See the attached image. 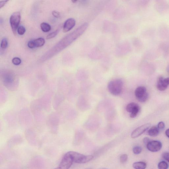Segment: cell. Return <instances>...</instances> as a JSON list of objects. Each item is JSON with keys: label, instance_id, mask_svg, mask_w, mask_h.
I'll return each instance as SVG.
<instances>
[{"label": "cell", "instance_id": "cell-1", "mask_svg": "<svg viewBox=\"0 0 169 169\" xmlns=\"http://www.w3.org/2000/svg\"><path fill=\"white\" fill-rule=\"evenodd\" d=\"M123 82L121 80L117 79L109 82L107 88L110 94L118 96L120 94L123 90Z\"/></svg>", "mask_w": 169, "mask_h": 169}, {"label": "cell", "instance_id": "cell-2", "mask_svg": "<svg viewBox=\"0 0 169 169\" xmlns=\"http://www.w3.org/2000/svg\"><path fill=\"white\" fill-rule=\"evenodd\" d=\"M72 157L73 162L78 164L87 163L92 160L94 156L92 155H84L74 151L68 152Z\"/></svg>", "mask_w": 169, "mask_h": 169}, {"label": "cell", "instance_id": "cell-3", "mask_svg": "<svg viewBox=\"0 0 169 169\" xmlns=\"http://www.w3.org/2000/svg\"><path fill=\"white\" fill-rule=\"evenodd\" d=\"M20 13L16 12L13 13L10 19V23L12 32L15 35L16 34L20 22Z\"/></svg>", "mask_w": 169, "mask_h": 169}, {"label": "cell", "instance_id": "cell-4", "mask_svg": "<svg viewBox=\"0 0 169 169\" xmlns=\"http://www.w3.org/2000/svg\"><path fill=\"white\" fill-rule=\"evenodd\" d=\"M135 94L137 99L141 103H144L148 99V94L145 87H138L135 91Z\"/></svg>", "mask_w": 169, "mask_h": 169}, {"label": "cell", "instance_id": "cell-5", "mask_svg": "<svg viewBox=\"0 0 169 169\" xmlns=\"http://www.w3.org/2000/svg\"><path fill=\"white\" fill-rule=\"evenodd\" d=\"M73 162L72 157L67 153L64 155L59 166L54 169H69Z\"/></svg>", "mask_w": 169, "mask_h": 169}, {"label": "cell", "instance_id": "cell-6", "mask_svg": "<svg viewBox=\"0 0 169 169\" xmlns=\"http://www.w3.org/2000/svg\"><path fill=\"white\" fill-rule=\"evenodd\" d=\"M151 124L147 123L143 124L135 129L131 134V137L132 139L136 138L143 134L150 127Z\"/></svg>", "mask_w": 169, "mask_h": 169}, {"label": "cell", "instance_id": "cell-7", "mask_svg": "<svg viewBox=\"0 0 169 169\" xmlns=\"http://www.w3.org/2000/svg\"><path fill=\"white\" fill-rule=\"evenodd\" d=\"M147 148L150 152H158L161 149L162 144L161 142L157 141H150L146 145Z\"/></svg>", "mask_w": 169, "mask_h": 169}, {"label": "cell", "instance_id": "cell-8", "mask_svg": "<svg viewBox=\"0 0 169 169\" xmlns=\"http://www.w3.org/2000/svg\"><path fill=\"white\" fill-rule=\"evenodd\" d=\"M169 85V78H164L163 77H160L158 80L157 87L160 91L165 90Z\"/></svg>", "mask_w": 169, "mask_h": 169}, {"label": "cell", "instance_id": "cell-9", "mask_svg": "<svg viewBox=\"0 0 169 169\" xmlns=\"http://www.w3.org/2000/svg\"><path fill=\"white\" fill-rule=\"evenodd\" d=\"M76 22L74 19L69 18L64 23L63 27V32H69L74 27Z\"/></svg>", "mask_w": 169, "mask_h": 169}, {"label": "cell", "instance_id": "cell-10", "mask_svg": "<svg viewBox=\"0 0 169 169\" xmlns=\"http://www.w3.org/2000/svg\"><path fill=\"white\" fill-rule=\"evenodd\" d=\"M148 135L151 137H157L159 134V130L158 127L153 126L148 130Z\"/></svg>", "mask_w": 169, "mask_h": 169}, {"label": "cell", "instance_id": "cell-11", "mask_svg": "<svg viewBox=\"0 0 169 169\" xmlns=\"http://www.w3.org/2000/svg\"><path fill=\"white\" fill-rule=\"evenodd\" d=\"M132 166L135 169H145L147 164L143 162H137L133 164Z\"/></svg>", "mask_w": 169, "mask_h": 169}, {"label": "cell", "instance_id": "cell-12", "mask_svg": "<svg viewBox=\"0 0 169 169\" xmlns=\"http://www.w3.org/2000/svg\"><path fill=\"white\" fill-rule=\"evenodd\" d=\"M35 47H40L43 46L45 43V40L42 38H39L33 40Z\"/></svg>", "mask_w": 169, "mask_h": 169}, {"label": "cell", "instance_id": "cell-13", "mask_svg": "<svg viewBox=\"0 0 169 169\" xmlns=\"http://www.w3.org/2000/svg\"><path fill=\"white\" fill-rule=\"evenodd\" d=\"M140 110V107L138 105V104H137L136 106H135L132 109V111H131L130 113V117L131 118H134L136 117L138 114Z\"/></svg>", "mask_w": 169, "mask_h": 169}, {"label": "cell", "instance_id": "cell-14", "mask_svg": "<svg viewBox=\"0 0 169 169\" xmlns=\"http://www.w3.org/2000/svg\"><path fill=\"white\" fill-rule=\"evenodd\" d=\"M41 30L44 32H49L51 29V27L49 24L43 22L41 24Z\"/></svg>", "mask_w": 169, "mask_h": 169}, {"label": "cell", "instance_id": "cell-15", "mask_svg": "<svg viewBox=\"0 0 169 169\" xmlns=\"http://www.w3.org/2000/svg\"><path fill=\"white\" fill-rule=\"evenodd\" d=\"M158 169H168L169 165L166 162L162 161L158 164Z\"/></svg>", "mask_w": 169, "mask_h": 169}, {"label": "cell", "instance_id": "cell-16", "mask_svg": "<svg viewBox=\"0 0 169 169\" xmlns=\"http://www.w3.org/2000/svg\"><path fill=\"white\" fill-rule=\"evenodd\" d=\"M8 42L7 39L4 38L2 40L1 44V47L3 49H5L7 47Z\"/></svg>", "mask_w": 169, "mask_h": 169}, {"label": "cell", "instance_id": "cell-17", "mask_svg": "<svg viewBox=\"0 0 169 169\" xmlns=\"http://www.w3.org/2000/svg\"><path fill=\"white\" fill-rule=\"evenodd\" d=\"M137 104L135 103H129L126 106V110L128 112L130 113L133 108H134Z\"/></svg>", "mask_w": 169, "mask_h": 169}, {"label": "cell", "instance_id": "cell-18", "mask_svg": "<svg viewBox=\"0 0 169 169\" xmlns=\"http://www.w3.org/2000/svg\"><path fill=\"white\" fill-rule=\"evenodd\" d=\"M132 150L134 154L138 155L141 152L142 148L139 146H135L133 148Z\"/></svg>", "mask_w": 169, "mask_h": 169}, {"label": "cell", "instance_id": "cell-19", "mask_svg": "<svg viewBox=\"0 0 169 169\" xmlns=\"http://www.w3.org/2000/svg\"><path fill=\"white\" fill-rule=\"evenodd\" d=\"M26 31V28L23 26H20L18 28L17 32L20 35H23Z\"/></svg>", "mask_w": 169, "mask_h": 169}, {"label": "cell", "instance_id": "cell-20", "mask_svg": "<svg viewBox=\"0 0 169 169\" xmlns=\"http://www.w3.org/2000/svg\"><path fill=\"white\" fill-rule=\"evenodd\" d=\"M59 30H57L55 31V32L51 33L49 34L46 37V39H49L53 38L55 37L56 36L58 33Z\"/></svg>", "mask_w": 169, "mask_h": 169}, {"label": "cell", "instance_id": "cell-21", "mask_svg": "<svg viewBox=\"0 0 169 169\" xmlns=\"http://www.w3.org/2000/svg\"><path fill=\"white\" fill-rule=\"evenodd\" d=\"M21 59L19 57H15L12 60V63L15 65L18 66L21 64Z\"/></svg>", "mask_w": 169, "mask_h": 169}, {"label": "cell", "instance_id": "cell-22", "mask_svg": "<svg viewBox=\"0 0 169 169\" xmlns=\"http://www.w3.org/2000/svg\"><path fill=\"white\" fill-rule=\"evenodd\" d=\"M128 159V155L126 154H124L121 155L120 157V161L122 163H125Z\"/></svg>", "mask_w": 169, "mask_h": 169}, {"label": "cell", "instance_id": "cell-23", "mask_svg": "<svg viewBox=\"0 0 169 169\" xmlns=\"http://www.w3.org/2000/svg\"><path fill=\"white\" fill-rule=\"evenodd\" d=\"M165 124L163 122H160L158 124V128L160 130H163L165 128Z\"/></svg>", "mask_w": 169, "mask_h": 169}, {"label": "cell", "instance_id": "cell-24", "mask_svg": "<svg viewBox=\"0 0 169 169\" xmlns=\"http://www.w3.org/2000/svg\"><path fill=\"white\" fill-rule=\"evenodd\" d=\"M163 158L169 163V153L164 152L162 155Z\"/></svg>", "mask_w": 169, "mask_h": 169}, {"label": "cell", "instance_id": "cell-25", "mask_svg": "<svg viewBox=\"0 0 169 169\" xmlns=\"http://www.w3.org/2000/svg\"><path fill=\"white\" fill-rule=\"evenodd\" d=\"M28 48L30 49L35 48V46L33 42V40H31L28 42Z\"/></svg>", "mask_w": 169, "mask_h": 169}, {"label": "cell", "instance_id": "cell-26", "mask_svg": "<svg viewBox=\"0 0 169 169\" xmlns=\"http://www.w3.org/2000/svg\"><path fill=\"white\" fill-rule=\"evenodd\" d=\"M52 14L53 16L57 18H58L60 17V13L57 11H53L52 12Z\"/></svg>", "mask_w": 169, "mask_h": 169}, {"label": "cell", "instance_id": "cell-27", "mask_svg": "<svg viewBox=\"0 0 169 169\" xmlns=\"http://www.w3.org/2000/svg\"><path fill=\"white\" fill-rule=\"evenodd\" d=\"M8 1H0V8H1L3 7Z\"/></svg>", "mask_w": 169, "mask_h": 169}, {"label": "cell", "instance_id": "cell-28", "mask_svg": "<svg viewBox=\"0 0 169 169\" xmlns=\"http://www.w3.org/2000/svg\"><path fill=\"white\" fill-rule=\"evenodd\" d=\"M150 141V140L148 138L146 137L144 138L143 139V143L146 145Z\"/></svg>", "mask_w": 169, "mask_h": 169}, {"label": "cell", "instance_id": "cell-29", "mask_svg": "<svg viewBox=\"0 0 169 169\" xmlns=\"http://www.w3.org/2000/svg\"><path fill=\"white\" fill-rule=\"evenodd\" d=\"M165 133L166 136L169 138V128L166 130Z\"/></svg>", "mask_w": 169, "mask_h": 169}, {"label": "cell", "instance_id": "cell-30", "mask_svg": "<svg viewBox=\"0 0 169 169\" xmlns=\"http://www.w3.org/2000/svg\"><path fill=\"white\" fill-rule=\"evenodd\" d=\"M77 1H72L73 2V3H75V2H76Z\"/></svg>", "mask_w": 169, "mask_h": 169}, {"label": "cell", "instance_id": "cell-31", "mask_svg": "<svg viewBox=\"0 0 169 169\" xmlns=\"http://www.w3.org/2000/svg\"><path fill=\"white\" fill-rule=\"evenodd\" d=\"M168 72H169V68H168Z\"/></svg>", "mask_w": 169, "mask_h": 169}, {"label": "cell", "instance_id": "cell-32", "mask_svg": "<svg viewBox=\"0 0 169 169\" xmlns=\"http://www.w3.org/2000/svg\"></svg>", "mask_w": 169, "mask_h": 169}]
</instances>
